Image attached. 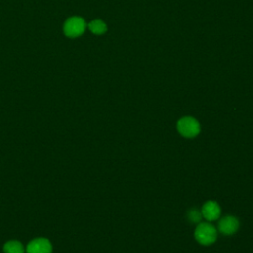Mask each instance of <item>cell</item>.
Returning <instances> with one entry per match:
<instances>
[{"label":"cell","mask_w":253,"mask_h":253,"mask_svg":"<svg viewBox=\"0 0 253 253\" xmlns=\"http://www.w3.org/2000/svg\"><path fill=\"white\" fill-rule=\"evenodd\" d=\"M195 238L202 245L212 244L216 237L217 231L216 228L209 222H200L195 229Z\"/></svg>","instance_id":"cell-1"},{"label":"cell","mask_w":253,"mask_h":253,"mask_svg":"<svg viewBox=\"0 0 253 253\" xmlns=\"http://www.w3.org/2000/svg\"><path fill=\"white\" fill-rule=\"evenodd\" d=\"M26 251L27 253H51L52 245L46 238H36L28 243Z\"/></svg>","instance_id":"cell-4"},{"label":"cell","mask_w":253,"mask_h":253,"mask_svg":"<svg viewBox=\"0 0 253 253\" xmlns=\"http://www.w3.org/2000/svg\"><path fill=\"white\" fill-rule=\"evenodd\" d=\"M88 28L93 34L102 35L107 31V26L102 20H93L88 24Z\"/></svg>","instance_id":"cell-8"},{"label":"cell","mask_w":253,"mask_h":253,"mask_svg":"<svg viewBox=\"0 0 253 253\" xmlns=\"http://www.w3.org/2000/svg\"><path fill=\"white\" fill-rule=\"evenodd\" d=\"M202 215L208 221L216 220L220 215L219 205L214 201H208L202 207Z\"/></svg>","instance_id":"cell-6"},{"label":"cell","mask_w":253,"mask_h":253,"mask_svg":"<svg viewBox=\"0 0 253 253\" xmlns=\"http://www.w3.org/2000/svg\"><path fill=\"white\" fill-rule=\"evenodd\" d=\"M4 253H24L25 248L20 241L10 240L4 244Z\"/></svg>","instance_id":"cell-7"},{"label":"cell","mask_w":253,"mask_h":253,"mask_svg":"<svg viewBox=\"0 0 253 253\" xmlns=\"http://www.w3.org/2000/svg\"><path fill=\"white\" fill-rule=\"evenodd\" d=\"M218 230L224 235L234 234L239 228V221L232 215H226L219 219Z\"/></svg>","instance_id":"cell-5"},{"label":"cell","mask_w":253,"mask_h":253,"mask_svg":"<svg viewBox=\"0 0 253 253\" xmlns=\"http://www.w3.org/2000/svg\"><path fill=\"white\" fill-rule=\"evenodd\" d=\"M177 129L182 136L186 138H193L200 133L201 126L195 118L187 116L178 121Z\"/></svg>","instance_id":"cell-2"},{"label":"cell","mask_w":253,"mask_h":253,"mask_svg":"<svg viewBox=\"0 0 253 253\" xmlns=\"http://www.w3.org/2000/svg\"><path fill=\"white\" fill-rule=\"evenodd\" d=\"M202 216V212L197 209H191L187 212V217L192 223H200Z\"/></svg>","instance_id":"cell-9"},{"label":"cell","mask_w":253,"mask_h":253,"mask_svg":"<svg viewBox=\"0 0 253 253\" xmlns=\"http://www.w3.org/2000/svg\"><path fill=\"white\" fill-rule=\"evenodd\" d=\"M86 29V22L80 17H71L63 25V32L69 38L81 36Z\"/></svg>","instance_id":"cell-3"}]
</instances>
